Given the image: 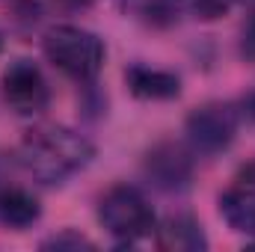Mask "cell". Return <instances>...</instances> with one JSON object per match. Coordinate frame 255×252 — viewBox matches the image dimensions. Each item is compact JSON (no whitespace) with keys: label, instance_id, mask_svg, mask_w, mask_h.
I'll return each instance as SVG.
<instances>
[{"label":"cell","instance_id":"cell-1","mask_svg":"<svg viewBox=\"0 0 255 252\" xmlns=\"http://www.w3.org/2000/svg\"><path fill=\"white\" fill-rule=\"evenodd\" d=\"M95 157V145L89 136L65 125H39L24 133L15 163L39 184L57 187L71 175L83 172Z\"/></svg>","mask_w":255,"mask_h":252},{"label":"cell","instance_id":"cell-2","mask_svg":"<svg viewBox=\"0 0 255 252\" xmlns=\"http://www.w3.org/2000/svg\"><path fill=\"white\" fill-rule=\"evenodd\" d=\"M42 51L57 71H63L65 77H71L83 86L95 83V77L101 74L104 60H107V48H104L101 36H95L92 30L77 27V24L51 27L42 39Z\"/></svg>","mask_w":255,"mask_h":252},{"label":"cell","instance_id":"cell-3","mask_svg":"<svg viewBox=\"0 0 255 252\" xmlns=\"http://www.w3.org/2000/svg\"><path fill=\"white\" fill-rule=\"evenodd\" d=\"M98 223L116 244H139L154 235L157 217L145 193L133 184H116L98 202Z\"/></svg>","mask_w":255,"mask_h":252},{"label":"cell","instance_id":"cell-4","mask_svg":"<svg viewBox=\"0 0 255 252\" xmlns=\"http://www.w3.org/2000/svg\"><path fill=\"white\" fill-rule=\"evenodd\" d=\"M241 110L238 104H223V101H208L202 107H196L187 122H184V133H187V145L196 154H220L226 151L238 130H241Z\"/></svg>","mask_w":255,"mask_h":252},{"label":"cell","instance_id":"cell-5","mask_svg":"<svg viewBox=\"0 0 255 252\" xmlns=\"http://www.w3.org/2000/svg\"><path fill=\"white\" fill-rule=\"evenodd\" d=\"M0 86L9 110L18 116H42L51 104V86L33 60H12L3 68Z\"/></svg>","mask_w":255,"mask_h":252},{"label":"cell","instance_id":"cell-6","mask_svg":"<svg viewBox=\"0 0 255 252\" xmlns=\"http://www.w3.org/2000/svg\"><path fill=\"white\" fill-rule=\"evenodd\" d=\"M190 145L184 142H175V139H163L157 145L148 148L145 160H142V172L145 178L160 190H184L190 187L193 169H196V160H193Z\"/></svg>","mask_w":255,"mask_h":252},{"label":"cell","instance_id":"cell-7","mask_svg":"<svg viewBox=\"0 0 255 252\" xmlns=\"http://www.w3.org/2000/svg\"><path fill=\"white\" fill-rule=\"evenodd\" d=\"M220 217L232 232L255 235V166H247L220 193Z\"/></svg>","mask_w":255,"mask_h":252},{"label":"cell","instance_id":"cell-8","mask_svg":"<svg viewBox=\"0 0 255 252\" xmlns=\"http://www.w3.org/2000/svg\"><path fill=\"white\" fill-rule=\"evenodd\" d=\"M128 92L139 101H172L181 95V77L166 68L133 63L125 68Z\"/></svg>","mask_w":255,"mask_h":252},{"label":"cell","instance_id":"cell-9","mask_svg":"<svg viewBox=\"0 0 255 252\" xmlns=\"http://www.w3.org/2000/svg\"><path fill=\"white\" fill-rule=\"evenodd\" d=\"M154 241L169 252H202L208 250V235L193 214H169L154 226Z\"/></svg>","mask_w":255,"mask_h":252},{"label":"cell","instance_id":"cell-10","mask_svg":"<svg viewBox=\"0 0 255 252\" xmlns=\"http://www.w3.org/2000/svg\"><path fill=\"white\" fill-rule=\"evenodd\" d=\"M42 220V202L21 184L0 181V226L12 232H24Z\"/></svg>","mask_w":255,"mask_h":252},{"label":"cell","instance_id":"cell-11","mask_svg":"<svg viewBox=\"0 0 255 252\" xmlns=\"http://www.w3.org/2000/svg\"><path fill=\"white\" fill-rule=\"evenodd\" d=\"M125 6L133 12V18L145 21L148 27L166 30V27L181 21L187 0H125Z\"/></svg>","mask_w":255,"mask_h":252},{"label":"cell","instance_id":"cell-12","mask_svg":"<svg viewBox=\"0 0 255 252\" xmlns=\"http://www.w3.org/2000/svg\"><path fill=\"white\" fill-rule=\"evenodd\" d=\"M42 250H95V244L86 235H80L77 229H63L51 235L48 241H42Z\"/></svg>","mask_w":255,"mask_h":252},{"label":"cell","instance_id":"cell-13","mask_svg":"<svg viewBox=\"0 0 255 252\" xmlns=\"http://www.w3.org/2000/svg\"><path fill=\"white\" fill-rule=\"evenodd\" d=\"M187 3L193 6V12H196L199 18L214 21V18L229 15V12H232V6H235L238 0H187Z\"/></svg>","mask_w":255,"mask_h":252},{"label":"cell","instance_id":"cell-14","mask_svg":"<svg viewBox=\"0 0 255 252\" xmlns=\"http://www.w3.org/2000/svg\"><path fill=\"white\" fill-rule=\"evenodd\" d=\"M241 54H244V60H253L255 63V9H253V15L247 18L244 33H241Z\"/></svg>","mask_w":255,"mask_h":252},{"label":"cell","instance_id":"cell-15","mask_svg":"<svg viewBox=\"0 0 255 252\" xmlns=\"http://www.w3.org/2000/svg\"><path fill=\"white\" fill-rule=\"evenodd\" d=\"M238 110H241V119H247V122H253L255 125V89H250V92L241 98Z\"/></svg>","mask_w":255,"mask_h":252},{"label":"cell","instance_id":"cell-16","mask_svg":"<svg viewBox=\"0 0 255 252\" xmlns=\"http://www.w3.org/2000/svg\"><path fill=\"white\" fill-rule=\"evenodd\" d=\"M0 51H3V39H0Z\"/></svg>","mask_w":255,"mask_h":252}]
</instances>
